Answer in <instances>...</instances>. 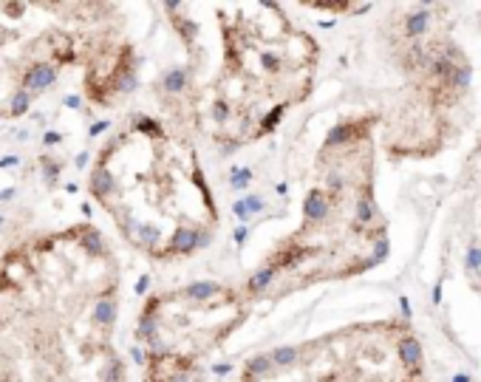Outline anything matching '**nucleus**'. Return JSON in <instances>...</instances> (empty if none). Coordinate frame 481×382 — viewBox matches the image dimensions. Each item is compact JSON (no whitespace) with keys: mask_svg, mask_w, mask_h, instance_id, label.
Masks as SVG:
<instances>
[{"mask_svg":"<svg viewBox=\"0 0 481 382\" xmlns=\"http://www.w3.org/2000/svg\"><path fill=\"white\" fill-rule=\"evenodd\" d=\"M122 272L93 224L20 241L0 260V382H128Z\"/></svg>","mask_w":481,"mask_h":382,"instance_id":"nucleus-1","label":"nucleus"},{"mask_svg":"<svg viewBox=\"0 0 481 382\" xmlns=\"http://www.w3.org/2000/svg\"><path fill=\"white\" fill-rule=\"evenodd\" d=\"M207 9L218 40L216 63L207 68L184 63V74L167 82L165 122L184 136L195 130L221 147H244L272 133L311 94L320 48L278 3H207Z\"/></svg>","mask_w":481,"mask_h":382,"instance_id":"nucleus-2","label":"nucleus"},{"mask_svg":"<svg viewBox=\"0 0 481 382\" xmlns=\"http://www.w3.org/2000/svg\"><path fill=\"white\" fill-rule=\"evenodd\" d=\"M91 195L133 249L153 260L201 252L218 232V204L195 144L150 114H133L99 147Z\"/></svg>","mask_w":481,"mask_h":382,"instance_id":"nucleus-3","label":"nucleus"},{"mask_svg":"<svg viewBox=\"0 0 481 382\" xmlns=\"http://www.w3.org/2000/svg\"><path fill=\"white\" fill-rule=\"evenodd\" d=\"M373 125L377 116L368 114L331 128L300 221L249 275L244 286L249 300H280L377 263L385 224L373 201Z\"/></svg>","mask_w":481,"mask_h":382,"instance_id":"nucleus-4","label":"nucleus"},{"mask_svg":"<svg viewBox=\"0 0 481 382\" xmlns=\"http://www.w3.org/2000/svg\"><path fill=\"white\" fill-rule=\"evenodd\" d=\"M249 303L212 281L153 295L136 323L142 382H209L207 360L246 323Z\"/></svg>","mask_w":481,"mask_h":382,"instance_id":"nucleus-5","label":"nucleus"},{"mask_svg":"<svg viewBox=\"0 0 481 382\" xmlns=\"http://www.w3.org/2000/svg\"><path fill=\"white\" fill-rule=\"evenodd\" d=\"M238 382H427L419 343L399 320L337 332L252 357Z\"/></svg>","mask_w":481,"mask_h":382,"instance_id":"nucleus-6","label":"nucleus"},{"mask_svg":"<svg viewBox=\"0 0 481 382\" xmlns=\"http://www.w3.org/2000/svg\"><path fill=\"white\" fill-rule=\"evenodd\" d=\"M88 9L0 0V119L29 111L65 68L79 65Z\"/></svg>","mask_w":481,"mask_h":382,"instance_id":"nucleus-7","label":"nucleus"},{"mask_svg":"<svg viewBox=\"0 0 481 382\" xmlns=\"http://www.w3.org/2000/svg\"><path fill=\"white\" fill-rule=\"evenodd\" d=\"M82 91L88 102L111 108L122 99L136 77V48L125 31L119 6L91 3L82 34Z\"/></svg>","mask_w":481,"mask_h":382,"instance_id":"nucleus-8","label":"nucleus"}]
</instances>
